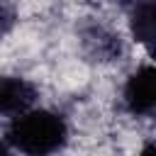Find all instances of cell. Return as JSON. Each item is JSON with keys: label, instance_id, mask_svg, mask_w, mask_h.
I'll return each mask as SVG.
<instances>
[{"label": "cell", "instance_id": "5b68a950", "mask_svg": "<svg viewBox=\"0 0 156 156\" xmlns=\"http://www.w3.org/2000/svg\"><path fill=\"white\" fill-rule=\"evenodd\" d=\"M10 24H12V10L5 0H0V37L10 29Z\"/></svg>", "mask_w": 156, "mask_h": 156}, {"label": "cell", "instance_id": "6da1fadb", "mask_svg": "<svg viewBox=\"0 0 156 156\" xmlns=\"http://www.w3.org/2000/svg\"><path fill=\"white\" fill-rule=\"evenodd\" d=\"M68 141V124L58 112L27 110L7 127V146L24 156H54Z\"/></svg>", "mask_w": 156, "mask_h": 156}, {"label": "cell", "instance_id": "8992f818", "mask_svg": "<svg viewBox=\"0 0 156 156\" xmlns=\"http://www.w3.org/2000/svg\"><path fill=\"white\" fill-rule=\"evenodd\" d=\"M154 154H156V151H154V144L149 141V144H144V149H141L136 156H154Z\"/></svg>", "mask_w": 156, "mask_h": 156}, {"label": "cell", "instance_id": "277c9868", "mask_svg": "<svg viewBox=\"0 0 156 156\" xmlns=\"http://www.w3.org/2000/svg\"><path fill=\"white\" fill-rule=\"evenodd\" d=\"M129 29H132V37L146 51L154 49V37H156V2L154 0H136L129 17Z\"/></svg>", "mask_w": 156, "mask_h": 156}, {"label": "cell", "instance_id": "7a4b0ae2", "mask_svg": "<svg viewBox=\"0 0 156 156\" xmlns=\"http://www.w3.org/2000/svg\"><path fill=\"white\" fill-rule=\"evenodd\" d=\"M124 105L134 117H149L156 107V71L151 63L136 68L124 83Z\"/></svg>", "mask_w": 156, "mask_h": 156}, {"label": "cell", "instance_id": "3957f363", "mask_svg": "<svg viewBox=\"0 0 156 156\" xmlns=\"http://www.w3.org/2000/svg\"><path fill=\"white\" fill-rule=\"evenodd\" d=\"M37 88L22 76H0V117H20L34 107Z\"/></svg>", "mask_w": 156, "mask_h": 156}, {"label": "cell", "instance_id": "52a82bcc", "mask_svg": "<svg viewBox=\"0 0 156 156\" xmlns=\"http://www.w3.org/2000/svg\"><path fill=\"white\" fill-rule=\"evenodd\" d=\"M0 156H15V154H12V149H10L5 141H0Z\"/></svg>", "mask_w": 156, "mask_h": 156}]
</instances>
